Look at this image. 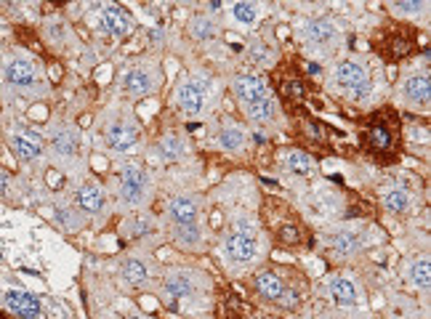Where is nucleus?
<instances>
[{"mask_svg":"<svg viewBox=\"0 0 431 319\" xmlns=\"http://www.w3.org/2000/svg\"><path fill=\"white\" fill-rule=\"evenodd\" d=\"M362 149L378 162H391L399 155V118L391 109L375 112L362 125Z\"/></svg>","mask_w":431,"mask_h":319,"instance_id":"f257e3e1","label":"nucleus"},{"mask_svg":"<svg viewBox=\"0 0 431 319\" xmlns=\"http://www.w3.org/2000/svg\"><path fill=\"white\" fill-rule=\"evenodd\" d=\"M120 199L131 208H139L149 197V173L142 162H123L120 165Z\"/></svg>","mask_w":431,"mask_h":319,"instance_id":"f03ea898","label":"nucleus"},{"mask_svg":"<svg viewBox=\"0 0 431 319\" xmlns=\"http://www.w3.org/2000/svg\"><path fill=\"white\" fill-rule=\"evenodd\" d=\"M253 290H256V296L261 300H267V303H280V306H285V309H293V306L298 303V293L290 290L285 285V279L280 277L277 272H272V269H261V272L253 277Z\"/></svg>","mask_w":431,"mask_h":319,"instance_id":"7ed1b4c3","label":"nucleus"},{"mask_svg":"<svg viewBox=\"0 0 431 319\" xmlns=\"http://www.w3.org/2000/svg\"><path fill=\"white\" fill-rule=\"evenodd\" d=\"M3 78L11 88L16 91H35L41 88V69L32 59H24V56H11V59L3 64Z\"/></svg>","mask_w":431,"mask_h":319,"instance_id":"20e7f679","label":"nucleus"},{"mask_svg":"<svg viewBox=\"0 0 431 319\" xmlns=\"http://www.w3.org/2000/svg\"><path fill=\"white\" fill-rule=\"evenodd\" d=\"M333 78H335L341 91H349L357 99L365 96L370 88V75H368V69H365V64H360V61H354V59L338 61Z\"/></svg>","mask_w":431,"mask_h":319,"instance_id":"39448f33","label":"nucleus"},{"mask_svg":"<svg viewBox=\"0 0 431 319\" xmlns=\"http://www.w3.org/2000/svg\"><path fill=\"white\" fill-rule=\"evenodd\" d=\"M157 85H160V72L152 64H139V67L128 69L123 78V91L128 96H136V99L155 94Z\"/></svg>","mask_w":431,"mask_h":319,"instance_id":"423d86ee","label":"nucleus"},{"mask_svg":"<svg viewBox=\"0 0 431 319\" xmlns=\"http://www.w3.org/2000/svg\"><path fill=\"white\" fill-rule=\"evenodd\" d=\"M304 35V43L311 45V48H320V51H330L341 43V30L328 19H311L304 24L301 30Z\"/></svg>","mask_w":431,"mask_h":319,"instance_id":"0eeeda50","label":"nucleus"},{"mask_svg":"<svg viewBox=\"0 0 431 319\" xmlns=\"http://www.w3.org/2000/svg\"><path fill=\"white\" fill-rule=\"evenodd\" d=\"M256 253H258V242H256V237L253 234H247V232H232L229 237H226L224 242V256L234 266H245V263H250V261L256 258Z\"/></svg>","mask_w":431,"mask_h":319,"instance_id":"6e6552de","label":"nucleus"},{"mask_svg":"<svg viewBox=\"0 0 431 319\" xmlns=\"http://www.w3.org/2000/svg\"><path fill=\"white\" fill-rule=\"evenodd\" d=\"M232 91H234V96L237 101L243 104V107H253V104H258V101L269 99V88L264 78H258V75H237L234 82H232Z\"/></svg>","mask_w":431,"mask_h":319,"instance_id":"1a4fd4ad","label":"nucleus"},{"mask_svg":"<svg viewBox=\"0 0 431 319\" xmlns=\"http://www.w3.org/2000/svg\"><path fill=\"white\" fill-rule=\"evenodd\" d=\"M176 104L186 118H195L206 109V91L197 80H181L176 88Z\"/></svg>","mask_w":431,"mask_h":319,"instance_id":"9d476101","label":"nucleus"},{"mask_svg":"<svg viewBox=\"0 0 431 319\" xmlns=\"http://www.w3.org/2000/svg\"><path fill=\"white\" fill-rule=\"evenodd\" d=\"M163 290L173 300L192 298L197 293V274L186 269H170L163 277Z\"/></svg>","mask_w":431,"mask_h":319,"instance_id":"9b49d317","label":"nucleus"},{"mask_svg":"<svg viewBox=\"0 0 431 319\" xmlns=\"http://www.w3.org/2000/svg\"><path fill=\"white\" fill-rule=\"evenodd\" d=\"M104 139H107V146H109L112 152H133V146L139 144V131H136V125L128 122V120H115V122L107 128Z\"/></svg>","mask_w":431,"mask_h":319,"instance_id":"f8f14e48","label":"nucleus"},{"mask_svg":"<svg viewBox=\"0 0 431 319\" xmlns=\"http://www.w3.org/2000/svg\"><path fill=\"white\" fill-rule=\"evenodd\" d=\"M5 306L19 319H41L43 314L41 298L32 296V293H27V290H8L5 293Z\"/></svg>","mask_w":431,"mask_h":319,"instance_id":"ddd939ff","label":"nucleus"},{"mask_svg":"<svg viewBox=\"0 0 431 319\" xmlns=\"http://www.w3.org/2000/svg\"><path fill=\"white\" fill-rule=\"evenodd\" d=\"M168 219L173 226H186V223H197L200 219V202L189 195H179L168 202Z\"/></svg>","mask_w":431,"mask_h":319,"instance_id":"4468645a","label":"nucleus"},{"mask_svg":"<svg viewBox=\"0 0 431 319\" xmlns=\"http://www.w3.org/2000/svg\"><path fill=\"white\" fill-rule=\"evenodd\" d=\"M75 202H78V208H80L82 213H88V216H99V213H104V205H107L104 189L99 186V184H91V181H85V184L78 186Z\"/></svg>","mask_w":431,"mask_h":319,"instance_id":"2eb2a0df","label":"nucleus"},{"mask_svg":"<svg viewBox=\"0 0 431 319\" xmlns=\"http://www.w3.org/2000/svg\"><path fill=\"white\" fill-rule=\"evenodd\" d=\"M11 146H14V155L21 160V162H35V160L43 157V139L35 136L32 131H21V133H14L11 136Z\"/></svg>","mask_w":431,"mask_h":319,"instance_id":"dca6fc26","label":"nucleus"},{"mask_svg":"<svg viewBox=\"0 0 431 319\" xmlns=\"http://www.w3.org/2000/svg\"><path fill=\"white\" fill-rule=\"evenodd\" d=\"M102 27L112 38H125L133 30V16L120 6H107L102 11Z\"/></svg>","mask_w":431,"mask_h":319,"instance_id":"f3484780","label":"nucleus"},{"mask_svg":"<svg viewBox=\"0 0 431 319\" xmlns=\"http://www.w3.org/2000/svg\"><path fill=\"white\" fill-rule=\"evenodd\" d=\"M402 96L412 107H426L431 99V85H429V72H421V75H412L405 80L402 85Z\"/></svg>","mask_w":431,"mask_h":319,"instance_id":"a211bd4d","label":"nucleus"},{"mask_svg":"<svg viewBox=\"0 0 431 319\" xmlns=\"http://www.w3.org/2000/svg\"><path fill=\"white\" fill-rule=\"evenodd\" d=\"M386 38H389V48H384V56H389V59H402L415 48V38L412 35L405 38V27H391Z\"/></svg>","mask_w":431,"mask_h":319,"instance_id":"6ab92c4d","label":"nucleus"},{"mask_svg":"<svg viewBox=\"0 0 431 319\" xmlns=\"http://www.w3.org/2000/svg\"><path fill=\"white\" fill-rule=\"evenodd\" d=\"M120 272H123L125 282L133 285V287H144L152 279V269H149V263L144 258H125Z\"/></svg>","mask_w":431,"mask_h":319,"instance_id":"aec40b11","label":"nucleus"},{"mask_svg":"<svg viewBox=\"0 0 431 319\" xmlns=\"http://www.w3.org/2000/svg\"><path fill=\"white\" fill-rule=\"evenodd\" d=\"M328 293L333 303H338V306H354L357 303V287L346 277H330Z\"/></svg>","mask_w":431,"mask_h":319,"instance_id":"412c9836","label":"nucleus"},{"mask_svg":"<svg viewBox=\"0 0 431 319\" xmlns=\"http://www.w3.org/2000/svg\"><path fill=\"white\" fill-rule=\"evenodd\" d=\"M54 152L59 155V157H75L78 155V146H80V141H78V133L72 131V128H59V131H54Z\"/></svg>","mask_w":431,"mask_h":319,"instance_id":"4be33fe9","label":"nucleus"},{"mask_svg":"<svg viewBox=\"0 0 431 319\" xmlns=\"http://www.w3.org/2000/svg\"><path fill=\"white\" fill-rule=\"evenodd\" d=\"M412 205V197L410 192L405 189V186H391L389 192L384 195V208L394 213V216H402V213H408Z\"/></svg>","mask_w":431,"mask_h":319,"instance_id":"5701e85b","label":"nucleus"},{"mask_svg":"<svg viewBox=\"0 0 431 319\" xmlns=\"http://www.w3.org/2000/svg\"><path fill=\"white\" fill-rule=\"evenodd\" d=\"M173 239L184 250H197L203 245V229L200 223H186V226H173Z\"/></svg>","mask_w":431,"mask_h":319,"instance_id":"b1692460","label":"nucleus"},{"mask_svg":"<svg viewBox=\"0 0 431 319\" xmlns=\"http://www.w3.org/2000/svg\"><path fill=\"white\" fill-rule=\"evenodd\" d=\"M360 245H362V239H360L357 232H351V229L335 232V234L330 237V248H333L338 256H354V253L360 250Z\"/></svg>","mask_w":431,"mask_h":319,"instance_id":"393cba45","label":"nucleus"},{"mask_svg":"<svg viewBox=\"0 0 431 319\" xmlns=\"http://www.w3.org/2000/svg\"><path fill=\"white\" fill-rule=\"evenodd\" d=\"M277 91L283 94V99L285 101H298L304 94H307V88H304V80L298 78L296 72H287V75H280L277 78Z\"/></svg>","mask_w":431,"mask_h":319,"instance_id":"a878e982","label":"nucleus"},{"mask_svg":"<svg viewBox=\"0 0 431 319\" xmlns=\"http://www.w3.org/2000/svg\"><path fill=\"white\" fill-rule=\"evenodd\" d=\"M157 152H160V157L163 160L173 162V160H181L186 155V144H184V139L168 133V136H163L160 144H157Z\"/></svg>","mask_w":431,"mask_h":319,"instance_id":"bb28decb","label":"nucleus"},{"mask_svg":"<svg viewBox=\"0 0 431 319\" xmlns=\"http://www.w3.org/2000/svg\"><path fill=\"white\" fill-rule=\"evenodd\" d=\"M219 146L229 149V152H240V149H245V133L234 125H229V128L224 125L221 133H219Z\"/></svg>","mask_w":431,"mask_h":319,"instance_id":"cd10ccee","label":"nucleus"},{"mask_svg":"<svg viewBox=\"0 0 431 319\" xmlns=\"http://www.w3.org/2000/svg\"><path fill=\"white\" fill-rule=\"evenodd\" d=\"M285 168L290 170V173H296V176H311L314 173V162H311V157L309 155H304V152H290L285 157Z\"/></svg>","mask_w":431,"mask_h":319,"instance_id":"c85d7f7f","label":"nucleus"},{"mask_svg":"<svg viewBox=\"0 0 431 319\" xmlns=\"http://www.w3.org/2000/svg\"><path fill=\"white\" fill-rule=\"evenodd\" d=\"M232 16L240 21L243 27H253L258 21V6L256 3H234L232 6Z\"/></svg>","mask_w":431,"mask_h":319,"instance_id":"c756f323","label":"nucleus"},{"mask_svg":"<svg viewBox=\"0 0 431 319\" xmlns=\"http://www.w3.org/2000/svg\"><path fill=\"white\" fill-rule=\"evenodd\" d=\"M245 112H247V118L256 120V122H269V120H274V101L272 99L258 101V104L247 107Z\"/></svg>","mask_w":431,"mask_h":319,"instance_id":"7c9ffc66","label":"nucleus"},{"mask_svg":"<svg viewBox=\"0 0 431 319\" xmlns=\"http://www.w3.org/2000/svg\"><path fill=\"white\" fill-rule=\"evenodd\" d=\"M410 282L418 290H429V261L421 258L410 266Z\"/></svg>","mask_w":431,"mask_h":319,"instance_id":"2f4dec72","label":"nucleus"},{"mask_svg":"<svg viewBox=\"0 0 431 319\" xmlns=\"http://www.w3.org/2000/svg\"><path fill=\"white\" fill-rule=\"evenodd\" d=\"M192 35L197 40H210L216 38V24L210 19H195L192 21Z\"/></svg>","mask_w":431,"mask_h":319,"instance_id":"473e14b6","label":"nucleus"},{"mask_svg":"<svg viewBox=\"0 0 431 319\" xmlns=\"http://www.w3.org/2000/svg\"><path fill=\"white\" fill-rule=\"evenodd\" d=\"M149 232H152V221L146 219V216H136V219L131 221L128 234H133V237H146Z\"/></svg>","mask_w":431,"mask_h":319,"instance_id":"72a5a7b5","label":"nucleus"},{"mask_svg":"<svg viewBox=\"0 0 431 319\" xmlns=\"http://www.w3.org/2000/svg\"><path fill=\"white\" fill-rule=\"evenodd\" d=\"M391 8H394L397 14H418V11L426 8V3H394Z\"/></svg>","mask_w":431,"mask_h":319,"instance_id":"f704fd0d","label":"nucleus"},{"mask_svg":"<svg viewBox=\"0 0 431 319\" xmlns=\"http://www.w3.org/2000/svg\"><path fill=\"white\" fill-rule=\"evenodd\" d=\"M5 192H8V173L0 170V195H5Z\"/></svg>","mask_w":431,"mask_h":319,"instance_id":"c9c22d12","label":"nucleus"},{"mask_svg":"<svg viewBox=\"0 0 431 319\" xmlns=\"http://www.w3.org/2000/svg\"><path fill=\"white\" fill-rule=\"evenodd\" d=\"M301 319H317V317H301Z\"/></svg>","mask_w":431,"mask_h":319,"instance_id":"e433bc0d","label":"nucleus"},{"mask_svg":"<svg viewBox=\"0 0 431 319\" xmlns=\"http://www.w3.org/2000/svg\"><path fill=\"white\" fill-rule=\"evenodd\" d=\"M128 319H139V317H128Z\"/></svg>","mask_w":431,"mask_h":319,"instance_id":"4c0bfd02","label":"nucleus"}]
</instances>
